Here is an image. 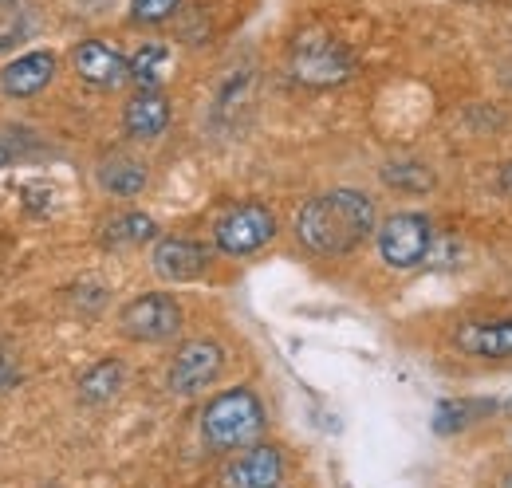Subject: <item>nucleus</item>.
<instances>
[{
  "label": "nucleus",
  "mask_w": 512,
  "mask_h": 488,
  "mask_svg": "<svg viewBox=\"0 0 512 488\" xmlns=\"http://www.w3.org/2000/svg\"><path fill=\"white\" fill-rule=\"evenodd\" d=\"M501 189H505V193H512V162L501 170Z\"/></svg>",
  "instance_id": "5701e85b"
},
{
  "label": "nucleus",
  "mask_w": 512,
  "mask_h": 488,
  "mask_svg": "<svg viewBox=\"0 0 512 488\" xmlns=\"http://www.w3.org/2000/svg\"><path fill=\"white\" fill-rule=\"evenodd\" d=\"M284 473V461L272 445H253L249 453H241L225 473H221V485L225 488H276Z\"/></svg>",
  "instance_id": "9d476101"
},
{
  "label": "nucleus",
  "mask_w": 512,
  "mask_h": 488,
  "mask_svg": "<svg viewBox=\"0 0 512 488\" xmlns=\"http://www.w3.org/2000/svg\"><path fill=\"white\" fill-rule=\"evenodd\" d=\"M24 32H28L24 0H20V4H0V52H8L12 44H20Z\"/></svg>",
  "instance_id": "6ab92c4d"
},
{
  "label": "nucleus",
  "mask_w": 512,
  "mask_h": 488,
  "mask_svg": "<svg viewBox=\"0 0 512 488\" xmlns=\"http://www.w3.org/2000/svg\"><path fill=\"white\" fill-rule=\"evenodd\" d=\"M288 71L304 87H339L343 79H351L355 56L327 32H304L288 52Z\"/></svg>",
  "instance_id": "7ed1b4c3"
},
{
  "label": "nucleus",
  "mask_w": 512,
  "mask_h": 488,
  "mask_svg": "<svg viewBox=\"0 0 512 488\" xmlns=\"http://www.w3.org/2000/svg\"><path fill=\"white\" fill-rule=\"evenodd\" d=\"M430 244H434V229L426 217L418 213H394L390 221H383L379 229V252L390 268H418L426 256H430Z\"/></svg>",
  "instance_id": "39448f33"
},
{
  "label": "nucleus",
  "mask_w": 512,
  "mask_h": 488,
  "mask_svg": "<svg viewBox=\"0 0 512 488\" xmlns=\"http://www.w3.org/2000/svg\"><path fill=\"white\" fill-rule=\"evenodd\" d=\"M52 75H56V56L52 52H28V56L12 60L0 71V87L12 99H32L52 83Z\"/></svg>",
  "instance_id": "f8f14e48"
},
{
  "label": "nucleus",
  "mask_w": 512,
  "mask_h": 488,
  "mask_svg": "<svg viewBox=\"0 0 512 488\" xmlns=\"http://www.w3.org/2000/svg\"><path fill=\"white\" fill-rule=\"evenodd\" d=\"M166 71H170V52H166L162 44H142V48L130 56V79H138V83H146V87H154Z\"/></svg>",
  "instance_id": "f3484780"
},
{
  "label": "nucleus",
  "mask_w": 512,
  "mask_h": 488,
  "mask_svg": "<svg viewBox=\"0 0 512 488\" xmlns=\"http://www.w3.org/2000/svg\"><path fill=\"white\" fill-rule=\"evenodd\" d=\"M119 386H123V366L115 363V359H107V363L91 366L79 378V398L91 402V406H99V402H111L119 394Z\"/></svg>",
  "instance_id": "2eb2a0df"
},
{
  "label": "nucleus",
  "mask_w": 512,
  "mask_h": 488,
  "mask_svg": "<svg viewBox=\"0 0 512 488\" xmlns=\"http://www.w3.org/2000/svg\"><path fill=\"white\" fill-rule=\"evenodd\" d=\"M457 347L477 359H512V319H469L457 331Z\"/></svg>",
  "instance_id": "9b49d317"
},
{
  "label": "nucleus",
  "mask_w": 512,
  "mask_h": 488,
  "mask_svg": "<svg viewBox=\"0 0 512 488\" xmlns=\"http://www.w3.org/2000/svg\"><path fill=\"white\" fill-rule=\"evenodd\" d=\"M260 429H264V410L253 390H225L201 414V433L213 449H241L260 437Z\"/></svg>",
  "instance_id": "f03ea898"
},
{
  "label": "nucleus",
  "mask_w": 512,
  "mask_h": 488,
  "mask_svg": "<svg viewBox=\"0 0 512 488\" xmlns=\"http://www.w3.org/2000/svg\"><path fill=\"white\" fill-rule=\"evenodd\" d=\"M272 237H276V217L264 205H241V209L225 213L213 229V241L225 256H249Z\"/></svg>",
  "instance_id": "423d86ee"
},
{
  "label": "nucleus",
  "mask_w": 512,
  "mask_h": 488,
  "mask_svg": "<svg viewBox=\"0 0 512 488\" xmlns=\"http://www.w3.org/2000/svg\"><path fill=\"white\" fill-rule=\"evenodd\" d=\"M119 327L127 339H138V343H162L170 335H178L182 327V307L174 296L166 292H150V296H138L123 307L119 315Z\"/></svg>",
  "instance_id": "20e7f679"
},
{
  "label": "nucleus",
  "mask_w": 512,
  "mask_h": 488,
  "mask_svg": "<svg viewBox=\"0 0 512 488\" xmlns=\"http://www.w3.org/2000/svg\"><path fill=\"white\" fill-rule=\"evenodd\" d=\"M477 406H481V402H477ZM477 406H469V402H465V406H442V410H438V418H434V429H438V433H453V429H461V426H469V422H473V418H477V414H469V410H477Z\"/></svg>",
  "instance_id": "412c9836"
},
{
  "label": "nucleus",
  "mask_w": 512,
  "mask_h": 488,
  "mask_svg": "<svg viewBox=\"0 0 512 488\" xmlns=\"http://www.w3.org/2000/svg\"><path fill=\"white\" fill-rule=\"evenodd\" d=\"M509 488H512V477H509Z\"/></svg>",
  "instance_id": "393cba45"
},
{
  "label": "nucleus",
  "mask_w": 512,
  "mask_h": 488,
  "mask_svg": "<svg viewBox=\"0 0 512 488\" xmlns=\"http://www.w3.org/2000/svg\"><path fill=\"white\" fill-rule=\"evenodd\" d=\"M178 4L182 0H130V16L138 24H162V20H170L178 12Z\"/></svg>",
  "instance_id": "aec40b11"
},
{
  "label": "nucleus",
  "mask_w": 512,
  "mask_h": 488,
  "mask_svg": "<svg viewBox=\"0 0 512 488\" xmlns=\"http://www.w3.org/2000/svg\"><path fill=\"white\" fill-rule=\"evenodd\" d=\"M16 382H20V370H16V359H12V355H8L4 347H0V394H4V390H12Z\"/></svg>",
  "instance_id": "4be33fe9"
},
{
  "label": "nucleus",
  "mask_w": 512,
  "mask_h": 488,
  "mask_svg": "<svg viewBox=\"0 0 512 488\" xmlns=\"http://www.w3.org/2000/svg\"><path fill=\"white\" fill-rule=\"evenodd\" d=\"M71 63H75L79 79H87L91 87H119L130 79V60H123L115 48H107L99 40H83L71 52Z\"/></svg>",
  "instance_id": "1a4fd4ad"
},
{
  "label": "nucleus",
  "mask_w": 512,
  "mask_h": 488,
  "mask_svg": "<svg viewBox=\"0 0 512 488\" xmlns=\"http://www.w3.org/2000/svg\"><path fill=\"white\" fill-rule=\"evenodd\" d=\"M383 182L398 185V189H410V193H422V189L434 185V174L422 170L418 162H394V166H386L383 170Z\"/></svg>",
  "instance_id": "a211bd4d"
},
{
  "label": "nucleus",
  "mask_w": 512,
  "mask_h": 488,
  "mask_svg": "<svg viewBox=\"0 0 512 488\" xmlns=\"http://www.w3.org/2000/svg\"><path fill=\"white\" fill-rule=\"evenodd\" d=\"M154 272L170 284H186V280H197L205 268H209V248L197 241H186V237H166L154 248Z\"/></svg>",
  "instance_id": "6e6552de"
},
{
  "label": "nucleus",
  "mask_w": 512,
  "mask_h": 488,
  "mask_svg": "<svg viewBox=\"0 0 512 488\" xmlns=\"http://www.w3.org/2000/svg\"><path fill=\"white\" fill-rule=\"evenodd\" d=\"M221 363H225V355H221L217 343H205V339L186 343L174 355V363H170V390L182 394V398H190V394L205 390L221 374Z\"/></svg>",
  "instance_id": "0eeeda50"
},
{
  "label": "nucleus",
  "mask_w": 512,
  "mask_h": 488,
  "mask_svg": "<svg viewBox=\"0 0 512 488\" xmlns=\"http://www.w3.org/2000/svg\"><path fill=\"white\" fill-rule=\"evenodd\" d=\"M0 4H20V0H0Z\"/></svg>",
  "instance_id": "b1692460"
},
{
  "label": "nucleus",
  "mask_w": 512,
  "mask_h": 488,
  "mask_svg": "<svg viewBox=\"0 0 512 488\" xmlns=\"http://www.w3.org/2000/svg\"><path fill=\"white\" fill-rule=\"evenodd\" d=\"M123 122H127L130 138H142V142L158 138L170 126V103H166V95H158L154 87L138 91L127 103V111H123Z\"/></svg>",
  "instance_id": "ddd939ff"
},
{
  "label": "nucleus",
  "mask_w": 512,
  "mask_h": 488,
  "mask_svg": "<svg viewBox=\"0 0 512 488\" xmlns=\"http://www.w3.org/2000/svg\"><path fill=\"white\" fill-rule=\"evenodd\" d=\"M99 185H103L107 193H115V197H134V193L146 185V166L134 162V158L115 154V158H107V162L99 166Z\"/></svg>",
  "instance_id": "4468645a"
},
{
  "label": "nucleus",
  "mask_w": 512,
  "mask_h": 488,
  "mask_svg": "<svg viewBox=\"0 0 512 488\" xmlns=\"http://www.w3.org/2000/svg\"><path fill=\"white\" fill-rule=\"evenodd\" d=\"M158 233V225L146 217V213H123L115 221H107L103 229V244L111 248H127V244H146L150 237Z\"/></svg>",
  "instance_id": "dca6fc26"
},
{
  "label": "nucleus",
  "mask_w": 512,
  "mask_h": 488,
  "mask_svg": "<svg viewBox=\"0 0 512 488\" xmlns=\"http://www.w3.org/2000/svg\"><path fill=\"white\" fill-rule=\"evenodd\" d=\"M375 201L359 189H331L312 197L296 217V237L316 256H347L371 237Z\"/></svg>",
  "instance_id": "f257e3e1"
}]
</instances>
